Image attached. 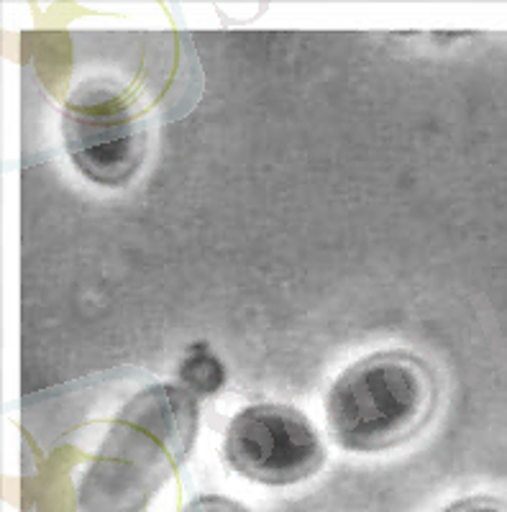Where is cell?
<instances>
[{
	"mask_svg": "<svg viewBox=\"0 0 507 512\" xmlns=\"http://www.w3.org/2000/svg\"><path fill=\"white\" fill-rule=\"evenodd\" d=\"M436 377L420 356L390 349L356 359L326 397V418L338 446L377 454L410 441L436 408Z\"/></svg>",
	"mask_w": 507,
	"mask_h": 512,
	"instance_id": "cell-1",
	"label": "cell"
},
{
	"mask_svg": "<svg viewBox=\"0 0 507 512\" xmlns=\"http://www.w3.org/2000/svg\"><path fill=\"white\" fill-rule=\"evenodd\" d=\"M234 472L267 487H290L313 477L326 461L315 425L292 405L259 402L239 410L226 431Z\"/></svg>",
	"mask_w": 507,
	"mask_h": 512,
	"instance_id": "cell-2",
	"label": "cell"
},
{
	"mask_svg": "<svg viewBox=\"0 0 507 512\" xmlns=\"http://www.w3.org/2000/svg\"><path fill=\"white\" fill-rule=\"evenodd\" d=\"M62 128L72 164L98 185H126L144 164V121L121 95L103 88L75 95L67 103Z\"/></svg>",
	"mask_w": 507,
	"mask_h": 512,
	"instance_id": "cell-3",
	"label": "cell"
},
{
	"mask_svg": "<svg viewBox=\"0 0 507 512\" xmlns=\"http://www.w3.org/2000/svg\"><path fill=\"white\" fill-rule=\"evenodd\" d=\"M180 379L190 390L200 392V395H210V392H216L226 382V372H223L221 361L210 354L205 346L198 344L182 359Z\"/></svg>",
	"mask_w": 507,
	"mask_h": 512,
	"instance_id": "cell-4",
	"label": "cell"
},
{
	"mask_svg": "<svg viewBox=\"0 0 507 512\" xmlns=\"http://www.w3.org/2000/svg\"><path fill=\"white\" fill-rule=\"evenodd\" d=\"M180 512H251L241 502L231 500L223 495H200L195 500L187 502Z\"/></svg>",
	"mask_w": 507,
	"mask_h": 512,
	"instance_id": "cell-5",
	"label": "cell"
},
{
	"mask_svg": "<svg viewBox=\"0 0 507 512\" xmlns=\"http://www.w3.org/2000/svg\"><path fill=\"white\" fill-rule=\"evenodd\" d=\"M441 512H507V500L487 495L464 497V500H456L451 505H446Z\"/></svg>",
	"mask_w": 507,
	"mask_h": 512,
	"instance_id": "cell-6",
	"label": "cell"
}]
</instances>
